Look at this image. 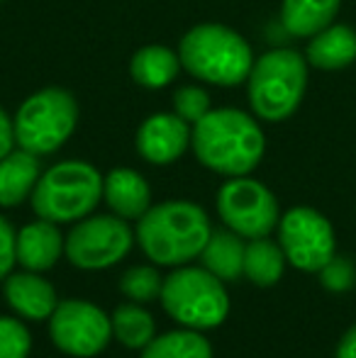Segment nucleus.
<instances>
[{"mask_svg":"<svg viewBox=\"0 0 356 358\" xmlns=\"http://www.w3.org/2000/svg\"><path fill=\"white\" fill-rule=\"evenodd\" d=\"M190 142L200 164L229 178L252 173L266 149V139L257 120L234 108L210 110L193 124Z\"/></svg>","mask_w":356,"mask_h":358,"instance_id":"f257e3e1","label":"nucleus"},{"mask_svg":"<svg viewBox=\"0 0 356 358\" xmlns=\"http://www.w3.org/2000/svg\"><path fill=\"white\" fill-rule=\"evenodd\" d=\"M213 236L205 210L195 203L171 200L149 208L139 217L137 239L142 251L159 266H183L203 254Z\"/></svg>","mask_w":356,"mask_h":358,"instance_id":"f03ea898","label":"nucleus"},{"mask_svg":"<svg viewBox=\"0 0 356 358\" xmlns=\"http://www.w3.org/2000/svg\"><path fill=\"white\" fill-rule=\"evenodd\" d=\"M178 59L185 71L213 85H239L249 78L254 66L252 47L242 34L215 22L190 29L180 39Z\"/></svg>","mask_w":356,"mask_h":358,"instance_id":"7ed1b4c3","label":"nucleus"},{"mask_svg":"<svg viewBox=\"0 0 356 358\" xmlns=\"http://www.w3.org/2000/svg\"><path fill=\"white\" fill-rule=\"evenodd\" d=\"M249 83V103L257 117L283 122L303 103L308 88V62L293 49H273L257 59Z\"/></svg>","mask_w":356,"mask_h":358,"instance_id":"20e7f679","label":"nucleus"},{"mask_svg":"<svg viewBox=\"0 0 356 358\" xmlns=\"http://www.w3.org/2000/svg\"><path fill=\"white\" fill-rule=\"evenodd\" d=\"M103 198V176L86 161H62L39 176L32 208L39 220L54 224L76 222L90 215Z\"/></svg>","mask_w":356,"mask_h":358,"instance_id":"39448f33","label":"nucleus"},{"mask_svg":"<svg viewBox=\"0 0 356 358\" xmlns=\"http://www.w3.org/2000/svg\"><path fill=\"white\" fill-rule=\"evenodd\" d=\"M162 302L169 317L185 329H215L229 315V297L222 280L208 268H178L164 280Z\"/></svg>","mask_w":356,"mask_h":358,"instance_id":"423d86ee","label":"nucleus"},{"mask_svg":"<svg viewBox=\"0 0 356 358\" xmlns=\"http://www.w3.org/2000/svg\"><path fill=\"white\" fill-rule=\"evenodd\" d=\"M78 122V105L64 88H44L20 105L13 120L15 142L37 156L66 144Z\"/></svg>","mask_w":356,"mask_h":358,"instance_id":"0eeeda50","label":"nucleus"},{"mask_svg":"<svg viewBox=\"0 0 356 358\" xmlns=\"http://www.w3.org/2000/svg\"><path fill=\"white\" fill-rule=\"evenodd\" d=\"M278 244L288 264L305 273H320V268L337 254V236L329 220L305 205L280 217Z\"/></svg>","mask_w":356,"mask_h":358,"instance_id":"6e6552de","label":"nucleus"},{"mask_svg":"<svg viewBox=\"0 0 356 358\" xmlns=\"http://www.w3.org/2000/svg\"><path fill=\"white\" fill-rule=\"evenodd\" d=\"M218 213L225 224L244 239L269 236L280 222L273 193L264 183L247 176L229 178L220 188Z\"/></svg>","mask_w":356,"mask_h":358,"instance_id":"1a4fd4ad","label":"nucleus"},{"mask_svg":"<svg viewBox=\"0 0 356 358\" xmlns=\"http://www.w3.org/2000/svg\"><path fill=\"white\" fill-rule=\"evenodd\" d=\"M132 249V229L118 215H98L78 222L64 241L69 261L81 271L115 266Z\"/></svg>","mask_w":356,"mask_h":358,"instance_id":"9d476101","label":"nucleus"},{"mask_svg":"<svg viewBox=\"0 0 356 358\" xmlns=\"http://www.w3.org/2000/svg\"><path fill=\"white\" fill-rule=\"evenodd\" d=\"M49 334L64 354L90 358L110 344L113 322L93 302L66 300L59 302L49 317Z\"/></svg>","mask_w":356,"mask_h":358,"instance_id":"9b49d317","label":"nucleus"},{"mask_svg":"<svg viewBox=\"0 0 356 358\" xmlns=\"http://www.w3.org/2000/svg\"><path fill=\"white\" fill-rule=\"evenodd\" d=\"M190 124L178 115L159 113L142 122L137 132V149L149 164H171L183 156L190 144Z\"/></svg>","mask_w":356,"mask_h":358,"instance_id":"f8f14e48","label":"nucleus"},{"mask_svg":"<svg viewBox=\"0 0 356 358\" xmlns=\"http://www.w3.org/2000/svg\"><path fill=\"white\" fill-rule=\"evenodd\" d=\"M64 251V239L57 224L49 220H39L32 224L22 227L15 241V256H17L20 266L27 271H49L59 261Z\"/></svg>","mask_w":356,"mask_h":358,"instance_id":"ddd939ff","label":"nucleus"},{"mask_svg":"<svg viewBox=\"0 0 356 358\" xmlns=\"http://www.w3.org/2000/svg\"><path fill=\"white\" fill-rule=\"evenodd\" d=\"M103 198L118 217L139 220L152 208L149 183L132 169H115L103 178Z\"/></svg>","mask_w":356,"mask_h":358,"instance_id":"4468645a","label":"nucleus"},{"mask_svg":"<svg viewBox=\"0 0 356 358\" xmlns=\"http://www.w3.org/2000/svg\"><path fill=\"white\" fill-rule=\"evenodd\" d=\"M5 300L24 320H49L59 305L54 287L34 271L10 275L5 280Z\"/></svg>","mask_w":356,"mask_h":358,"instance_id":"2eb2a0df","label":"nucleus"},{"mask_svg":"<svg viewBox=\"0 0 356 358\" xmlns=\"http://www.w3.org/2000/svg\"><path fill=\"white\" fill-rule=\"evenodd\" d=\"M356 62V32L347 24H329L308 44V64L322 71H339Z\"/></svg>","mask_w":356,"mask_h":358,"instance_id":"dca6fc26","label":"nucleus"},{"mask_svg":"<svg viewBox=\"0 0 356 358\" xmlns=\"http://www.w3.org/2000/svg\"><path fill=\"white\" fill-rule=\"evenodd\" d=\"M39 180V159L32 151H10L0 159V208H15L34 193Z\"/></svg>","mask_w":356,"mask_h":358,"instance_id":"f3484780","label":"nucleus"},{"mask_svg":"<svg viewBox=\"0 0 356 358\" xmlns=\"http://www.w3.org/2000/svg\"><path fill=\"white\" fill-rule=\"evenodd\" d=\"M342 0H283L280 24L293 37H315L334 22Z\"/></svg>","mask_w":356,"mask_h":358,"instance_id":"a211bd4d","label":"nucleus"},{"mask_svg":"<svg viewBox=\"0 0 356 358\" xmlns=\"http://www.w3.org/2000/svg\"><path fill=\"white\" fill-rule=\"evenodd\" d=\"M244 251H247V244L232 229L215 231L200 254L203 268H208L220 280H234L244 273Z\"/></svg>","mask_w":356,"mask_h":358,"instance_id":"6ab92c4d","label":"nucleus"},{"mask_svg":"<svg viewBox=\"0 0 356 358\" xmlns=\"http://www.w3.org/2000/svg\"><path fill=\"white\" fill-rule=\"evenodd\" d=\"M180 59L169 47L162 44H149L139 49L129 62V73L144 88H164L169 85L178 73Z\"/></svg>","mask_w":356,"mask_h":358,"instance_id":"aec40b11","label":"nucleus"},{"mask_svg":"<svg viewBox=\"0 0 356 358\" xmlns=\"http://www.w3.org/2000/svg\"><path fill=\"white\" fill-rule=\"evenodd\" d=\"M285 259L280 244L271 241L269 236L249 239L247 251H244V275L259 287H271L283 278Z\"/></svg>","mask_w":356,"mask_h":358,"instance_id":"412c9836","label":"nucleus"},{"mask_svg":"<svg viewBox=\"0 0 356 358\" xmlns=\"http://www.w3.org/2000/svg\"><path fill=\"white\" fill-rule=\"evenodd\" d=\"M142 358H213L208 339L195 329L169 331L142 349Z\"/></svg>","mask_w":356,"mask_h":358,"instance_id":"4be33fe9","label":"nucleus"},{"mask_svg":"<svg viewBox=\"0 0 356 358\" xmlns=\"http://www.w3.org/2000/svg\"><path fill=\"white\" fill-rule=\"evenodd\" d=\"M110 322H113L115 339L127 349H144L157 331L154 317L139 305H120Z\"/></svg>","mask_w":356,"mask_h":358,"instance_id":"5701e85b","label":"nucleus"},{"mask_svg":"<svg viewBox=\"0 0 356 358\" xmlns=\"http://www.w3.org/2000/svg\"><path fill=\"white\" fill-rule=\"evenodd\" d=\"M120 287L132 302H149L154 297H162L164 280L154 266H134V268L124 271Z\"/></svg>","mask_w":356,"mask_h":358,"instance_id":"b1692460","label":"nucleus"},{"mask_svg":"<svg viewBox=\"0 0 356 358\" xmlns=\"http://www.w3.org/2000/svg\"><path fill=\"white\" fill-rule=\"evenodd\" d=\"M320 283H322L325 290L329 292H349L356 285V264L347 256H337L334 254L327 264L320 268Z\"/></svg>","mask_w":356,"mask_h":358,"instance_id":"393cba45","label":"nucleus"},{"mask_svg":"<svg viewBox=\"0 0 356 358\" xmlns=\"http://www.w3.org/2000/svg\"><path fill=\"white\" fill-rule=\"evenodd\" d=\"M32 339L24 324L13 317H0V358H27Z\"/></svg>","mask_w":356,"mask_h":358,"instance_id":"a878e982","label":"nucleus"},{"mask_svg":"<svg viewBox=\"0 0 356 358\" xmlns=\"http://www.w3.org/2000/svg\"><path fill=\"white\" fill-rule=\"evenodd\" d=\"M173 108H176L178 117H183L188 124H195L213 110L210 108V95L203 88H198V85L178 88L176 95H173Z\"/></svg>","mask_w":356,"mask_h":358,"instance_id":"bb28decb","label":"nucleus"},{"mask_svg":"<svg viewBox=\"0 0 356 358\" xmlns=\"http://www.w3.org/2000/svg\"><path fill=\"white\" fill-rule=\"evenodd\" d=\"M15 241H17V236H15L13 227L8 224V220L0 217V280L13 271L15 261H17V256H15Z\"/></svg>","mask_w":356,"mask_h":358,"instance_id":"cd10ccee","label":"nucleus"},{"mask_svg":"<svg viewBox=\"0 0 356 358\" xmlns=\"http://www.w3.org/2000/svg\"><path fill=\"white\" fill-rule=\"evenodd\" d=\"M15 144V127H13V120L5 115V110H0V159L8 156L13 151Z\"/></svg>","mask_w":356,"mask_h":358,"instance_id":"c85d7f7f","label":"nucleus"},{"mask_svg":"<svg viewBox=\"0 0 356 358\" xmlns=\"http://www.w3.org/2000/svg\"><path fill=\"white\" fill-rule=\"evenodd\" d=\"M334 358H356V324H352L342 334L337 351H334Z\"/></svg>","mask_w":356,"mask_h":358,"instance_id":"c756f323","label":"nucleus"},{"mask_svg":"<svg viewBox=\"0 0 356 358\" xmlns=\"http://www.w3.org/2000/svg\"><path fill=\"white\" fill-rule=\"evenodd\" d=\"M0 3H3V0H0Z\"/></svg>","mask_w":356,"mask_h":358,"instance_id":"7c9ffc66","label":"nucleus"}]
</instances>
